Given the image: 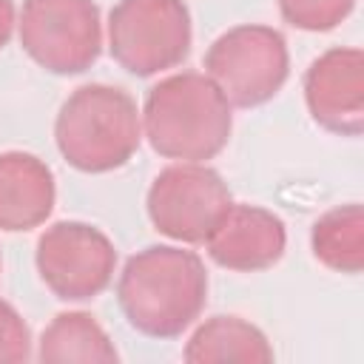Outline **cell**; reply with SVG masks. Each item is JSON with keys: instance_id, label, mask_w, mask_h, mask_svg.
Listing matches in <instances>:
<instances>
[{"instance_id": "cell-1", "label": "cell", "mask_w": 364, "mask_h": 364, "mask_svg": "<svg viewBox=\"0 0 364 364\" xmlns=\"http://www.w3.org/2000/svg\"><path fill=\"white\" fill-rule=\"evenodd\" d=\"M117 301L136 333L176 338L205 310V262L176 245H151L125 262L117 279Z\"/></svg>"}, {"instance_id": "cell-2", "label": "cell", "mask_w": 364, "mask_h": 364, "mask_svg": "<svg viewBox=\"0 0 364 364\" xmlns=\"http://www.w3.org/2000/svg\"><path fill=\"white\" fill-rule=\"evenodd\" d=\"M230 108L205 71H179L148 91L139 111L142 136L165 159L205 162L222 154L230 139Z\"/></svg>"}, {"instance_id": "cell-3", "label": "cell", "mask_w": 364, "mask_h": 364, "mask_svg": "<svg viewBox=\"0 0 364 364\" xmlns=\"http://www.w3.org/2000/svg\"><path fill=\"white\" fill-rule=\"evenodd\" d=\"M54 139L63 159L82 173H108L122 168L142 142V117L134 97L117 85H80L54 122Z\"/></svg>"}, {"instance_id": "cell-4", "label": "cell", "mask_w": 364, "mask_h": 364, "mask_svg": "<svg viewBox=\"0 0 364 364\" xmlns=\"http://www.w3.org/2000/svg\"><path fill=\"white\" fill-rule=\"evenodd\" d=\"M205 74L230 105L256 108L273 100L290 74L287 43L270 26H233L210 43Z\"/></svg>"}, {"instance_id": "cell-5", "label": "cell", "mask_w": 364, "mask_h": 364, "mask_svg": "<svg viewBox=\"0 0 364 364\" xmlns=\"http://www.w3.org/2000/svg\"><path fill=\"white\" fill-rule=\"evenodd\" d=\"M191 37L182 0H119L108 14V51L134 77L176 68L191 51Z\"/></svg>"}, {"instance_id": "cell-6", "label": "cell", "mask_w": 364, "mask_h": 364, "mask_svg": "<svg viewBox=\"0 0 364 364\" xmlns=\"http://www.w3.org/2000/svg\"><path fill=\"white\" fill-rule=\"evenodd\" d=\"M17 34L23 51L51 74H82L102 51L94 0H23Z\"/></svg>"}, {"instance_id": "cell-7", "label": "cell", "mask_w": 364, "mask_h": 364, "mask_svg": "<svg viewBox=\"0 0 364 364\" xmlns=\"http://www.w3.org/2000/svg\"><path fill=\"white\" fill-rule=\"evenodd\" d=\"M230 205L228 185L202 162L168 165L154 176L145 199L151 225L182 245H205Z\"/></svg>"}, {"instance_id": "cell-8", "label": "cell", "mask_w": 364, "mask_h": 364, "mask_svg": "<svg viewBox=\"0 0 364 364\" xmlns=\"http://www.w3.org/2000/svg\"><path fill=\"white\" fill-rule=\"evenodd\" d=\"M37 273L43 284L63 301H85L100 296L117 270L114 242L85 222H54L37 239Z\"/></svg>"}, {"instance_id": "cell-9", "label": "cell", "mask_w": 364, "mask_h": 364, "mask_svg": "<svg viewBox=\"0 0 364 364\" xmlns=\"http://www.w3.org/2000/svg\"><path fill=\"white\" fill-rule=\"evenodd\" d=\"M304 102L316 125L338 136L364 131V54L361 48H330L304 74Z\"/></svg>"}, {"instance_id": "cell-10", "label": "cell", "mask_w": 364, "mask_h": 364, "mask_svg": "<svg viewBox=\"0 0 364 364\" xmlns=\"http://www.w3.org/2000/svg\"><path fill=\"white\" fill-rule=\"evenodd\" d=\"M287 245L284 222L259 205L233 202L205 239L208 256L228 270L256 273L273 267Z\"/></svg>"}, {"instance_id": "cell-11", "label": "cell", "mask_w": 364, "mask_h": 364, "mask_svg": "<svg viewBox=\"0 0 364 364\" xmlns=\"http://www.w3.org/2000/svg\"><path fill=\"white\" fill-rule=\"evenodd\" d=\"M57 188L51 168L26 151L0 154V230L40 228L54 210Z\"/></svg>"}, {"instance_id": "cell-12", "label": "cell", "mask_w": 364, "mask_h": 364, "mask_svg": "<svg viewBox=\"0 0 364 364\" xmlns=\"http://www.w3.org/2000/svg\"><path fill=\"white\" fill-rule=\"evenodd\" d=\"M182 355L191 364H210V361L267 364L273 361V347L256 324L239 316H213L193 330Z\"/></svg>"}, {"instance_id": "cell-13", "label": "cell", "mask_w": 364, "mask_h": 364, "mask_svg": "<svg viewBox=\"0 0 364 364\" xmlns=\"http://www.w3.org/2000/svg\"><path fill=\"white\" fill-rule=\"evenodd\" d=\"M37 358L48 364H111L117 361V350L91 313L74 310L54 316L51 324L40 333Z\"/></svg>"}, {"instance_id": "cell-14", "label": "cell", "mask_w": 364, "mask_h": 364, "mask_svg": "<svg viewBox=\"0 0 364 364\" xmlns=\"http://www.w3.org/2000/svg\"><path fill=\"white\" fill-rule=\"evenodd\" d=\"M313 256L336 273H361L364 267V210L358 202L321 213L310 230Z\"/></svg>"}, {"instance_id": "cell-15", "label": "cell", "mask_w": 364, "mask_h": 364, "mask_svg": "<svg viewBox=\"0 0 364 364\" xmlns=\"http://www.w3.org/2000/svg\"><path fill=\"white\" fill-rule=\"evenodd\" d=\"M355 0H279L284 23L301 31H330L344 23Z\"/></svg>"}, {"instance_id": "cell-16", "label": "cell", "mask_w": 364, "mask_h": 364, "mask_svg": "<svg viewBox=\"0 0 364 364\" xmlns=\"http://www.w3.org/2000/svg\"><path fill=\"white\" fill-rule=\"evenodd\" d=\"M31 358V333L23 316L0 299V361H28Z\"/></svg>"}, {"instance_id": "cell-17", "label": "cell", "mask_w": 364, "mask_h": 364, "mask_svg": "<svg viewBox=\"0 0 364 364\" xmlns=\"http://www.w3.org/2000/svg\"><path fill=\"white\" fill-rule=\"evenodd\" d=\"M17 26V11H14V0H0V48L11 40V31Z\"/></svg>"}]
</instances>
